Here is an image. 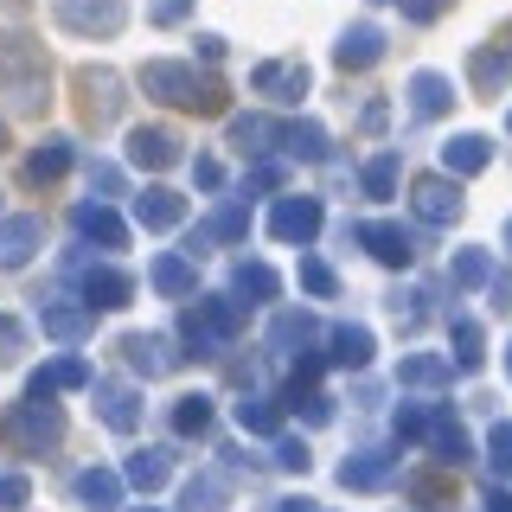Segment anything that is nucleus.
<instances>
[{"label":"nucleus","instance_id":"obj_1","mask_svg":"<svg viewBox=\"0 0 512 512\" xmlns=\"http://www.w3.org/2000/svg\"><path fill=\"white\" fill-rule=\"evenodd\" d=\"M141 90L167 109H192V116H224V84L218 77H199V64L180 58H154L141 64Z\"/></svg>","mask_w":512,"mask_h":512},{"label":"nucleus","instance_id":"obj_2","mask_svg":"<svg viewBox=\"0 0 512 512\" xmlns=\"http://www.w3.org/2000/svg\"><path fill=\"white\" fill-rule=\"evenodd\" d=\"M0 96L13 109L52 103V64H45V45H32L26 32H0Z\"/></svg>","mask_w":512,"mask_h":512},{"label":"nucleus","instance_id":"obj_3","mask_svg":"<svg viewBox=\"0 0 512 512\" xmlns=\"http://www.w3.org/2000/svg\"><path fill=\"white\" fill-rule=\"evenodd\" d=\"M58 442H64V416L52 397H13L0 410V448H13V455H52Z\"/></svg>","mask_w":512,"mask_h":512},{"label":"nucleus","instance_id":"obj_4","mask_svg":"<svg viewBox=\"0 0 512 512\" xmlns=\"http://www.w3.org/2000/svg\"><path fill=\"white\" fill-rule=\"evenodd\" d=\"M237 327H244V308H237L231 295H205L199 308L180 314V340L199 346V359H218V352L237 340Z\"/></svg>","mask_w":512,"mask_h":512},{"label":"nucleus","instance_id":"obj_5","mask_svg":"<svg viewBox=\"0 0 512 512\" xmlns=\"http://www.w3.org/2000/svg\"><path fill=\"white\" fill-rule=\"evenodd\" d=\"M71 90H77V109H84L90 128H109V122L122 116V103H128V96H122V77L109 71V64H77V71H71Z\"/></svg>","mask_w":512,"mask_h":512},{"label":"nucleus","instance_id":"obj_6","mask_svg":"<svg viewBox=\"0 0 512 512\" xmlns=\"http://www.w3.org/2000/svg\"><path fill=\"white\" fill-rule=\"evenodd\" d=\"M52 13L77 39H109V32H122V20H128V0H52Z\"/></svg>","mask_w":512,"mask_h":512},{"label":"nucleus","instance_id":"obj_7","mask_svg":"<svg viewBox=\"0 0 512 512\" xmlns=\"http://www.w3.org/2000/svg\"><path fill=\"white\" fill-rule=\"evenodd\" d=\"M320 224H327V205L308 199V192H288V199H276V212H269V237H282V244H314Z\"/></svg>","mask_w":512,"mask_h":512},{"label":"nucleus","instance_id":"obj_8","mask_svg":"<svg viewBox=\"0 0 512 512\" xmlns=\"http://www.w3.org/2000/svg\"><path fill=\"white\" fill-rule=\"evenodd\" d=\"M352 244H365V250H372L378 256V263L384 269H410L416 263V237L404 231V224H391V218H372V224H352Z\"/></svg>","mask_w":512,"mask_h":512},{"label":"nucleus","instance_id":"obj_9","mask_svg":"<svg viewBox=\"0 0 512 512\" xmlns=\"http://www.w3.org/2000/svg\"><path fill=\"white\" fill-rule=\"evenodd\" d=\"M506 77H512V26H500L487 45H474V52H468V84L480 96H500Z\"/></svg>","mask_w":512,"mask_h":512},{"label":"nucleus","instance_id":"obj_10","mask_svg":"<svg viewBox=\"0 0 512 512\" xmlns=\"http://www.w3.org/2000/svg\"><path fill=\"white\" fill-rule=\"evenodd\" d=\"M410 212L442 231V224H455V218H461V186L448 180V173H423V180L410 186Z\"/></svg>","mask_w":512,"mask_h":512},{"label":"nucleus","instance_id":"obj_11","mask_svg":"<svg viewBox=\"0 0 512 512\" xmlns=\"http://www.w3.org/2000/svg\"><path fill=\"white\" fill-rule=\"evenodd\" d=\"M308 64L301 58H269V64H256L250 71V90L256 96H269V103H301V96H308Z\"/></svg>","mask_w":512,"mask_h":512},{"label":"nucleus","instance_id":"obj_12","mask_svg":"<svg viewBox=\"0 0 512 512\" xmlns=\"http://www.w3.org/2000/svg\"><path fill=\"white\" fill-rule=\"evenodd\" d=\"M32 250H45V218H32V212L0 218V269H26Z\"/></svg>","mask_w":512,"mask_h":512},{"label":"nucleus","instance_id":"obj_13","mask_svg":"<svg viewBox=\"0 0 512 512\" xmlns=\"http://www.w3.org/2000/svg\"><path fill=\"white\" fill-rule=\"evenodd\" d=\"M90 391H96V416H103L116 436H128V429L141 423V391H135V384H122V378H96Z\"/></svg>","mask_w":512,"mask_h":512},{"label":"nucleus","instance_id":"obj_14","mask_svg":"<svg viewBox=\"0 0 512 512\" xmlns=\"http://www.w3.org/2000/svg\"><path fill=\"white\" fill-rule=\"evenodd\" d=\"M180 148L186 141L173 135V128H135V135H128V160H135V167H148V173H167V167H180Z\"/></svg>","mask_w":512,"mask_h":512},{"label":"nucleus","instance_id":"obj_15","mask_svg":"<svg viewBox=\"0 0 512 512\" xmlns=\"http://www.w3.org/2000/svg\"><path fill=\"white\" fill-rule=\"evenodd\" d=\"M71 231L77 237H90V244H103V250H128V224L116 218V205H103V199H84V205H77V212H71Z\"/></svg>","mask_w":512,"mask_h":512},{"label":"nucleus","instance_id":"obj_16","mask_svg":"<svg viewBox=\"0 0 512 512\" xmlns=\"http://www.w3.org/2000/svg\"><path fill=\"white\" fill-rule=\"evenodd\" d=\"M71 160H77L71 141H64V135H45L39 148L20 160V180H26V186H52V180H64V173H71Z\"/></svg>","mask_w":512,"mask_h":512},{"label":"nucleus","instance_id":"obj_17","mask_svg":"<svg viewBox=\"0 0 512 512\" xmlns=\"http://www.w3.org/2000/svg\"><path fill=\"white\" fill-rule=\"evenodd\" d=\"M122 359H128V372L160 378V372H173L186 352H173L167 340H160V333H122Z\"/></svg>","mask_w":512,"mask_h":512},{"label":"nucleus","instance_id":"obj_18","mask_svg":"<svg viewBox=\"0 0 512 512\" xmlns=\"http://www.w3.org/2000/svg\"><path fill=\"white\" fill-rule=\"evenodd\" d=\"M237 237H250V205H224V212H212V218L199 224V231L186 237V256L199 263L205 244H237Z\"/></svg>","mask_w":512,"mask_h":512},{"label":"nucleus","instance_id":"obj_19","mask_svg":"<svg viewBox=\"0 0 512 512\" xmlns=\"http://www.w3.org/2000/svg\"><path fill=\"white\" fill-rule=\"evenodd\" d=\"M77 384H96V378H90V365L77 359V352H64V359L39 365V372L26 378V397H58V391H77Z\"/></svg>","mask_w":512,"mask_h":512},{"label":"nucleus","instance_id":"obj_20","mask_svg":"<svg viewBox=\"0 0 512 512\" xmlns=\"http://www.w3.org/2000/svg\"><path fill=\"white\" fill-rule=\"evenodd\" d=\"M135 224H141V231H173V224H186V199L167 192V186L135 192Z\"/></svg>","mask_w":512,"mask_h":512},{"label":"nucleus","instance_id":"obj_21","mask_svg":"<svg viewBox=\"0 0 512 512\" xmlns=\"http://www.w3.org/2000/svg\"><path fill=\"white\" fill-rule=\"evenodd\" d=\"M276 295H282V276L269 263H250V256H244V263L231 269V301H237V308H244V301L263 308V301H276Z\"/></svg>","mask_w":512,"mask_h":512},{"label":"nucleus","instance_id":"obj_22","mask_svg":"<svg viewBox=\"0 0 512 512\" xmlns=\"http://www.w3.org/2000/svg\"><path fill=\"white\" fill-rule=\"evenodd\" d=\"M378 58H384V32L378 26H346L340 45H333V64H340V71H372Z\"/></svg>","mask_w":512,"mask_h":512},{"label":"nucleus","instance_id":"obj_23","mask_svg":"<svg viewBox=\"0 0 512 512\" xmlns=\"http://www.w3.org/2000/svg\"><path fill=\"white\" fill-rule=\"evenodd\" d=\"M135 301V276H122V269H84V308H128Z\"/></svg>","mask_w":512,"mask_h":512},{"label":"nucleus","instance_id":"obj_24","mask_svg":"<svg viewBox=\"0 0 512 512\" xmlns=\"http://www.w3.org/2000/svg\"><path fill=\"white\" fill-rule=\"evenodd\" d=\"M455 109V84H448L442 71H416L410 77V116H423V122H436Z\"/></svg>","mask_w":512,"mask_h":512},{"label":"nucleus","instance_id":"obj_25","mask_svg":"<svg viewBox=\"0 0 512 512\" xmlns=\"http://www.w3.org/2000/svg\"><path fill=\"white\" fill-rule=\"evenodd\" d=\"M487 160H493V141H487V135H455V141H442V173H448V180L487 173Z\"/></svg>","mask_w":512,"mask_h":512},{"label":"nucleus","instance_id":"obj_26","mask_svg":"<svg viewBox=\"0 0 512 512\" xmlns=\"http://www.w3.org/2000/svg\"><path fill=\"white\" fill-rule=\"evenodd\" d=\"M391 474H397L391 448H359L352 461H340V487H384Z\"/></svg>","mask_w":512,"mask_h":512},{"label":"nucleus","instance_id":"obj_27","mask_svg":"<svg viewBox=\"0 0 512 512\" xmlns=\"http://www.w3.org/2000/svg\"><path fill=\"white\" fill-rule=\"evenodd\" d=\"M39 327L52 333V340L77 346V340L90 333V308H71V301H52V295H39Z\"/></svg>","mask_w":512,"mask_h":512},{"label":"nucleus","instance_id":"obj_28","mask_svg":"<svg viewBox=\"0 0 512 512\" xmlns=\"http://www.w3.org/2000/svg\"><path fill=\"white\" fill-rule=\"evenodd\" d=\"M448 346H455V372H480V365H487V333H480L474 314L448 320Z\"/></svg>","mask_w":512,"mask_h":512},{"label":"nucleus","instance_id":"obj_29","mask_svg":"<svg viewBox=\"0 0 512 512\" xmlns=\"http://www.w3.org/2000/svg\"><path fill=\"white\" fill-rule=\"evenodd\" d=\"M429 455H436V468H461V461L474 455L468 429H461V423H455L448 410H436V429H429Z\"/></svg>","mask_w":512,"mask_h":512},{"label":"nucleus","instance_id":"obj_30","mask_svg":"<svg viewBox=\"0 0 512 512\" xmlns=\"http://www.w3.org/2000/svg\"><path fill=\"white\" fill-rule=\"evenodd\" d=\"M327 359L346 365V372H359V365H372V327H352V320H340V327H327Z\"/></svg>","mask_w":512,"mask_h":512},{"label":"nucleus","instance_id":"obj_31","mask_svg":"<svg viewBox=\"0 0 512 512\" xmlns=\"http://www.w3.org/2000/svg\"><path fill=\"white\" fill-rule=\"evenodd\" d=\"M148 282L160 288V295H192V288H199V263H192V256H154V269H148Z\"/></svg>","mask_w":512,"mask_h":512},{"label":"nucleus","instance_id":"obj_32","mask_svg":"<svg viewBox=\"0 0 512 512\" xmlns=\"http://www.w3.org/2000/svg\"><path fill=\"white\" fill-rule=\"evenodd\" d=\"M448 378H455V359H436V352H410L397 365V384H416V391H442Z\"/></svg>","mask_w":512,"mask_h":512},{"label":"nucleus","instance_id":"obj_33","mask_svg":"<svg viewBox=\"0 0 512 512\" xmlns=\"http://www.w3.org/2000/svg\"><path fill=\"white\" fill-rule=\"evenodd\" d=\"M282 128L276 116H237L231 122V148H244V154H263V148H282Z\"/></svg>","mask_w":512,"mask_h":512},{"label":"nucleus","instance_id":"obj_34","mask_svg":"<svg viewBox=\"0 0 512 512\" xmlns=\"http://www.w3.org/2000/svg\"><path fill=\"white\" fill-rule=\"evenodd\" d=\"M122 480L128 474H116V468H84V474H77V500L96 506V512H109V506H122Z\"/></svg>","mask_w":512,"mask_h":512},{"label":"nucleus","instance_id":"obj_35","mask_svg":"<svg viewBox=\"0 0 512 512\" xmlns=\"http://www.w3.org/2000/svg\"><path fill=\"white\" fill-rule=\"evenodd\" d=\"M128 487H167V474H173V448H135V455H128Z\"/></svg>","mask_w":512,"mask_h":512},{"label":"nucleus","instance_id":"obj_36","mask_svg":"<svg viewBox=\"0 0 512 512\" xmlns=\"http://www.w3.org/2000/svg\"><path fill=\"white\" fill-rule=\"evenodd\" d=\"M167 423H173V436H180V442H199L205 429H212V397H205V391H186L180 404H173Z\"/></svg>","mask_w":512,"mask_h":512},{"label":"nucleus","instance_id":"obj_37","mask_svg":"<svg viewBox=\"0 0 512 512\" xmlns=\"http://www.w3.org/2000/svg\"><path fill=\"white\" fill-rule=\"evenodd\" d=\"M314 333H320V320H314L308 308H288V314L269 320V346H276V352H288V346H308Z\"/></svg>","mask_w":512,"mask_h":512},{"label":"nucleus","instance_id":"obj_38","mask_svg":"<svg viewBox=\"0 0 512 512\" xmlns=\"http://www.w3.org/2000/svg\"><path fill=\"white\" fill-rule=\"evenodd\" d=\"M237 429L244 436H282V404L276 397H244L237 404Z\"/></svg>","mask_w":512,"mask_h":512},{"label":"nucleus","instance_id":"obj_39","mask_svg":"<svg viewBox=\"0 0 512 512\" xmlns=\"http://www.w3.org/2000/svg\"><path fill=\"white\" fill-rule=\"evenodd\" d=\"M282 154L327 160V128H320V122H288V128H282Z\"/></svg>","mask_w":512,"mask_h":512},{"label":"nucleus","instance_id":"obj_40","mask_svg":"<svg viewBox=\"0 0 512 512\" xmlns=\"http://www.w3.org/2000/svg\"><path fill=\"white\" fill-rule=\"evenodd\" d=\"M359 186H365V199H391V192H397V154L391 148L372 154V160H365V173H359Z\"/></svg>","mask_w":512,"mask_h":512},{"label":"nucleus","instance_id":"obj_41","mask_svg":"<svg viewBox=\"0 0 512 512\" xmlns=\"http://www.w3.org/2000/svg\"><path fill=\"white\" fill-rule=\"evenodd\" d=\"M448 282L455 288H487L493 282V256L487 250H461L455 263H448Z\"/></svg>","mask_w":512,"mask_h":512},{"label":"nucleus","instance_id":"obj_42","mask_svg":"<svg viewBox=\"0 0 512 512\" xmlns=\"http://www.w3.org/2000/svg\"><path fill=\"white\" fill-rule=\"evenodd\" d=\"M218 506H224V474H199V480H186L180 512H218Z\"/></svg>","mask_w":512,"mask_h":512},{"label":"nucleus","instance_id":"obj_43","mask_svg":"<svg viewBox=\"0 0 512 512\" xmlns=\"http://www.w3.org/2000/svg\"><path fill=\"white\" fill-rule=\"evenodd\" d=\"M391 429H397V442H429V429H436V410H423V404H397Z\"/></svg>","mask_w":512,"mask_h":512},{"label":"nucleus","instance_id":"obj_44","mask_svg":"<svg viewBox=\"0 0 512 512\" xmlns=\"http://www.w3.org/2000/svg\"><path fill=\"white\" fill-rule=\"evenodd\" d=\"M301 288H308V295H320V301H333V295H340V276H333L320 256H301Z\"/></svg>","mask_w":512,"mask_h":512},{"label":"nucleus","instance_id":"obj_45","mask_svg":"<svg viewBox=\"0 0 512 512\" xmlns=\"http://www.w3.org/2000/svg\"><path fill=\"white\" fill-rule=\"evenodd\" d=\"M487 461H493V474L512 487V423H493L487 429Z\"/></svg>","mask_w":512,"mask_h":512},{"label":"nucleus","instance_id":"obj_46","mask_svg":"<svg viewBox=\"0 0 512 512\" xmlns=\"http://www.w3.org/2000/svg\"><path fill=\"white\" fill-rule=\"evenodd\" d=\"M288 410L301 416V423H333V397H320V391H301V397H282Z\"/></svg>","mask_w":512,"mask_h":512},{"label":"nucleus","instance_id":"obj_47","mask_svg":"<svg viewBox=\"0 0 512 512\" xmlns=\"http://www.w3.org/2000/svg\"><path fill=\"white\" fill-rule=\"evenodd\" d=\"M282 180H288L282 160H256V167L244 173V192H282Z\"/></svg>","mask_w":512,"mask_h":512},{"label":"nucleus","instance_id":"obj_48","mask_svg":"<svg viewBox=\"0 0 512 512\" xmlns=\"http://www.w3.org/2000/svg\"><path fill=\"white\" fill-rule=\"evenodd\" d=\"M90 192H103V205L122 199V167L116 160H90Z\"/></svg>","mask_w":512,"mask_h":512},{"label":"nucleus","instance_id":"obj_49","mask_svg":"<svg viewBox=\"0 0 512 512\" xmlns=\"http://www.w3.org/2000/svg\"><path fill=\"white\" fill-rule=\"evenodd\" d=\"M276 468H288V474H308V442L282 436V442H276Z\"/></svg>","mask_w":512,"mask_h":512},{"label":"nucleus","instance_id":"obj_50","mask_svg":"<svg viewBox=\"0 0 512 512\" xmlns=\"http://www.w3.org/2000/svg\"><path fill=\"white\" fill-rule=\"evenodd\" d=\"M186 13H192V0H148V20L154 26H180Z\"/></svg>","mask_w":512,"mask_h":512},{"label":"nucleus","instance_id":"obj_51","mask_svg":"<svg viewBox=\"0 0 512 512\" xmlns=\"http://www.w3.org/2000/svg\"><path fill=\"white\" fill-rule=\"evenodd\" d=\"M192 186L218 192V186H224V160H212V154H199V160H192Z\"/></svg>","mask_w":512,"mask_h":512},{"label":"nucleus","instance_id":"obj_52","mask_svg":"<svg viewBox=\"0 0 512 512\" xmlns=\"http://www.w3.org/2000/svg\"><path fill=\"white\" fill-rule=\"evenodd\" d=\"M26 500H32L26 474H0V512H13V506H26Z\"/></svg>","mask_w":512,"mask_h":512},{"label":"nucleus","instance_id":"obj_53","mask_svg":"<svg viewBox=\"0 0 512 512\" xmlns=\"http://www.w3.org/2000/svg\"><path fill=\"white\" fill-rule=\"evenodd\" d=\"M410 493H416L423 506H436V500H448V480H442V474H416V480H410Z\"/></svg>","mask_w":512,"mask_h":512},{"label":"nucleus","instance_id":"obj_54","mask_svg":"<svg viewBox=\"0 0 512 512\" xmlns=\"http://www.w3.org/2000/svg\"><path fill=\"white\" fill-rule=\"evenodd\" d=\"M20 346H26V327L0 314V359H20Z\"/></svg>","mask_w":512,"mask_h":512},{"label":"nucleus","instance_id":"obj_55","mask_svg":"<svg viewBox=\"0 0 512 512\" xmlns=\"http://www.w3.org/2000/svg\"><path fill=\"white\" fill-rule=\"evenodd\" d=\"M442 7H448V0H404V20L429 26V20H442Z\"/></svg>","mask_w":512,"mask_h":512},{"label":"nucleus","instance_id":"obj_56","mask_svg":"<svg viewBox=\"0 0 512 512\" xmlns=\"http://www.w3.org/2000/svg\"><path fill=\"white\" fill-rule=\"evenodd\" d=\"M384 116H391V103H365V109H359V128H365V135H378Z\"/></svg>","mask_w":512,"mask_h":512},{"label":"nucleus","instance_id":"obj_57","mask_svg":"<svg viewBox=\"0 0 512 512\" xmlns=\"http://www.w3.org/2000/svg\"><path fill=\"white\" fill-rule=\"evenodd\" d=\"M480 500H487V512H512V487H506V480H493Z\"/></svg>","mask_w":512,"mask_h":512},{"label":"nucleus","instance_id":"obj_58","mask_svg":"<svg viewBox=\"0 0 512 512\" xmlns=\"http://www.w3.org/2000/svg\"><path fill=\"white\" fill-rule=\"evenodd\" d=\"M192 45H199V58H205V64H218V58H224V39H218V32H199Z\"/></svg>","mask_w":512,"mask_h":512},{"label":"nucleus","instance_id":"obj_59","mask_svg":"<svg viewBox=\"0 0 512 512\" xmlns=\"http://www.w3.org/2000/svg\"><path fill=\"white\" fill-rule=\"evenodd\" d=\"M314 500H276V512H308Z\"/></svg>","mask_w":512,"mask_h":512},{"label":"nucleus","instance_id":"obj_60","mask_svg":"<svg viewBox=\"0 0 512 512\" xmlns=\"http://www.w3.org/2000/svg\"><path fill=\"white\" fill-rule=\"evenodd\" d=\"M506 250H512V218H506Z\"/></svg>","mask_w":512,"mask_h":512},{"label":"nucleus","instance_id":"obj_61","mask_svg":"<svg viewBox=\"0 0 512 512\" xmlns=\"http://www.w3.org/2000/svg\"><path fill=\"white\" fill-rule=\"evenodd\" d=\"M506 372H512V346H506Z\"/></svg>","mask_w":512,"mask_h":512},{"label":"nucleus","instance_id":"obj_62","mask_svg":"<svg viewBox=\"0 0 512 512\" xmlns=\"http://www.w3.org/2000/svg\"><path fill=\"white\" fill-rule=\"evenodd\" d=\"M0 141H7V122H0Z\"/></svg>","mask_w":512,"mask_h":512},{"label":"nucleus","instance_id":"obj_63","mask_svg":"<svg viewBox=\"0 0 512 512\" xmlns=\"http://www.w3.org/2000/svg\"><path fill=\"white\" fill-rule=\"evenodd\" d=\"M135 512H154V506H135Z\"/></svg>","mask_w":512,"mask_h":512},{"label":"nucleus","instance_id":"obj_64","mask_svg":"<svg viewBox=\"0 0 512 512\" xmlns=\"http://www.w3.org/2000/svg\"><path fill=\"white\" fill-rule=\"evenodd\" d=\"M506 128H512V116H506Z\"/></svg>","mask_w":512,"mask_h":512}]
</instances>
